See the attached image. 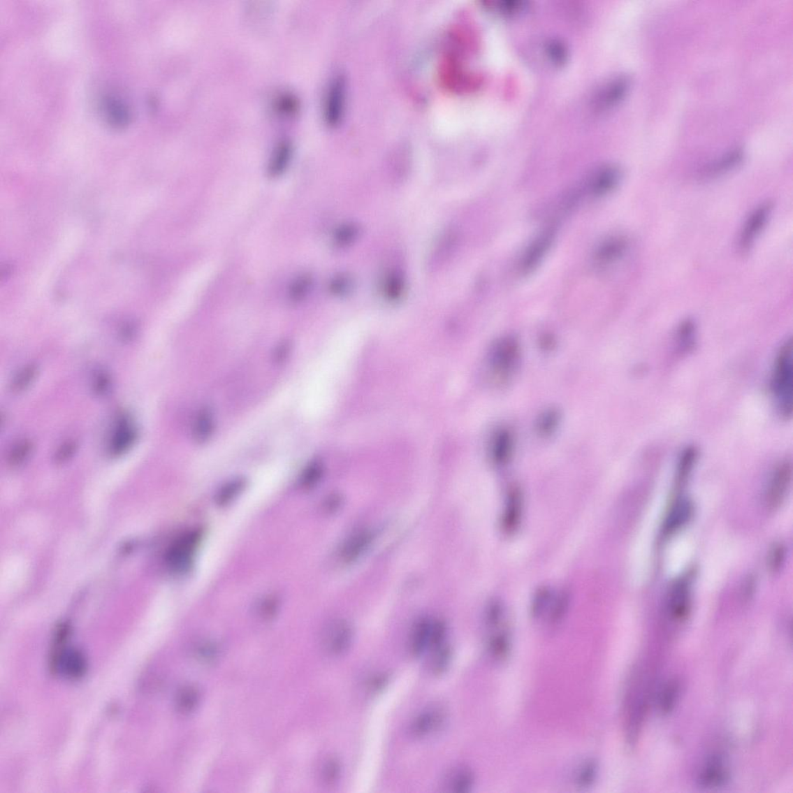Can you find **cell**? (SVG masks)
<instances>
[{
	"instance_id": "6da1fadb",
	"label": "cell",
	"mask_w": 793,
	"mask_h": 793,
	"mask_svg": "<svg viewBox=\"0 0 793 793\" xmlns=\"http://www.w3.org/2000/svg\"><path fill=\"white\" fill-rule=\"evenodd\" d=\"M792 345L789 340L777 356L771 378V391L777 408L787 418L792 412Z\"/></svg>"
},
{
	"instance_id": "7a4b0ae2",
	"label": "cell",
	"mask_w": 793,
	"mask_h": 793,
	"mask_svg": "<svg viewBox=\"0 0 793 793\" xmlns=\"http://www.w3.org/2000/svg\"><path fill=\"white\" fill-rule=\"evenodd\" d=\"M519 357V347L516 340L504 338L493 347L490 364L492 372L499 379H506L516 368Z\"/></svg>"
},
{
	"instance_id": "3957f363",
	"label": "cell",
	"mask_w": 793,
	"mask_h": 793,
	"mask_svg": "<svg viewBox=\"0 0 793 793\" xmlns=\"http://www.w3.org/2000/svg\"><path fill=\"white\" fill-rule=\"evenodd\" d=\"M52 656L51 667L57 674L77 680L87 671V662L80 650L57 646Z\"/></svg>"
},
{
	"instance_id": "277c9868",
	"label": "cell",
	"mask_w": 793,
	"mask_h": 793,
	"mask_svg": "<svg viewBox=\"0 0 793 793\" xmlns=\"http://www.w3.org/2000/svg\"><path fill=\"white\" fill-rule=\"evenodd\" d=\"M771 211L773 205L766 203L757 207L750 214L740 234L739 245L741 252H747L753 246L755 240L767 225Z\"/></svg>"
},
{
	"instance_id": "5b68a950",
	"label": "cell",
	"mask_w": 793,
	"mask_h": 793,
	"mask_svg": "<svg viewBox=\"0 0 793 793\" xmlns=\"http://www.w3.org/2000/svg\"><path fill=\"white\" fill-rule=\"evenodd\" d=\"M353 636L351 625L345 620H335L326 628L321 636V646L328 654L340 655L351 646Z\"/></svg>"
},
{
	"instance_id": "8992f818",
	"label": "cell",
	"mask_w": 793,
	"mask_h": 793,
	"mask_svg": "<svg viewBox=\"0 0 793 793\" xmlns=\"http://www.w3.org/2000/svg\"><path fill=\"white\" fill-rule=\"evenodd\" d=\"M199 539L198 532H191L176 540L168 550L166 556L168 565L175 571L187 569Z\"/></svg>"
},
{
	"instance_id": "52a82bcc",
	"label": "cell",
	"mask_w": 793,
	"mask_h": 793,
	"mask_svg": "<svg viewBox=\"0 0 793 793\" xmlns=\"http://www.w3.org/2000/svg\"><path fill=\"white\" fill-rule=\"evenodd\" d=\"M445 720V711L439 706L430 707L420 713L414 719L410 727L413 737L423 739L437 732L444 725Z\"/></svg>"
},
{
	"instance_id": "ba28073f",
	"label": "cell",
	"mask_w": 793,
	"mask_h": 793,
	"mask_svg": "<svg viewBox=\"0 0 793 793\" xmlns=\"http://www.w3.org/2000/svg\"><path fill=\"white\" fill-rule=\"evenodd\" d=\"M792 469L789 463H782L771 476L766 492V502L771 508L780 505L788 491Z\"/></svg>"
},
{
	"instance_id": "9c48e42d",
	"label": "cell",
	"mask_w": 793,
	"mask_h": 793,
	"mask_svg": "<svg viewBox=\"0 0 793 793\" xmlns=\"http://www.w3.org/2000/svg\"><path fill=\"white\" fill-rule=\"evenodd\" d=\"M690 588L687 579L677 581L671 588L668 598V611L674 619H683L690 610Z\"/></svg>"
},
{
	"instance_id": "30bf717a",
	"label": "cell",
	"mask_w": 793,
	"mask_h": 793,
	"mask_svg": "<svg viewBox=\"0 0 793 793\" xmlns=\"http://www.w3.org/2000/svg\"><path fill=\"white\" fill-rule=\"evenodd\" d=\"M630 87V80L626 76L613 78L599 92L596 99L598 109L605 110L618 104L626 95Z\"/></svg>"
},
{
	"instance_id": "8fae6325",
	"label": "cell",
	"mask_w": 793,
	"mask_h": 793,
	"mask_svg": "<svg viewBox=\"0 0 793 793\" xmlns=\"http://www.w3.org/2000/svg\"><path fill=\"white\" fill-rule=\"evenodd\" d=\"M729 778V771L720 758H713L700 771L698 782L705 788H715L725 784Z\"/></svg>"
},
{
	"instance_id": "7c38bea8",
	"label": "cell",
	"mask_w": 793,
	"mask_h": 793,
	"mask_svg": "<svg viewBox=\"0 0 793 793\" xmlns=\"http://www.w3.org/2000/svg\"><path fill=\"white\" fill-rule=\"evenodd\" d=\"M621 177L620 170L616 166H605L598 169L590 177L589 187L595 195L606 194L616 188Z\"/></svg>"
},
{
	"instance_id": "4fadbf2b",
	"label": "cell",
	"mask_w": 793,
	"mask_h": 793,
	"mask_svg": "<svg viewBox=\"0 0 793 793\" xmlns=\"http://www.w3.org/2000/svg\"><path fill=\"white\" fill-rule=\"evenodd\" d=\"M692 514V504L689 500L685 498L678 500L668 514L664 523V534L669 535L680 530L688 523Z\"/></svg>"
},
{
	"instance_id": "5bb4252c",
	"label": "cell",
	"mask_w": 793,
	"mask_h": 793,
	"mask_svg": "<svg viewBox=\"0 0 793 793\" xmlns=\"http://www.w3.org/2000/svg\"><path fill=\"white\" fill-rule=\"evenodd\" d=\"M373 538V534L368 531H362L354 534L344 543L341 549L342 560L347 563L358 560L370 547Z\"/></svg>"
},
{
	"instance_id": "9a60e30c",
	"label": "cell",
	"mask_w": 793,
	"mask_h": 793,
	"mask_svg": "<svg viewBox=\"0 0 793 793\" xmlns=\"http://www.w3.org/2000/svg\"><path fill=\"white\" fill-rule=\"evenodd\" d=\"M344 82L335 80L328 92L326 101V119L330 125L337 124L340 119L344 105Z\"/></svg>"
},
{
	"instance_id": "2e32d148",
	"label": "cell",
	"mask_w": 793,
	"mask_h": 793,
	"mask_svg": "<svg viewBox=\"0 0 793 793\" xmlns=\"http://www.w3.org/2000/svg\"><path fill=\"white\" fill-rule=\"evenodd\" d=\"M432 621L421 618L414 625L409 640V651L414 657L423 655L430 646Z\"/></svg>"
},
{
	"instance_id": "e0dca14e",
	"label": "cell",
	"mask_w": 793,
	"mask_h": 793,
	"mask_svg": "<svg viewBox=\"0 0 793 793\" xmlns=\"http://www.w3.org/2000/svg\"><path fill=\"white\" fill-rule=\"evenodd\" d=\"M136 434L137 433L131 425L126 420L121 421L110 442V454L119 456L126 453L133 445L137 437Z\"/></svg>"
},
{
	"instance_id": "ac0fdd59",
	"label": "cell",
	"mask_w": 793,
	"mask_h": 793,
	"mask_svg": "<svg viewBox=\"0 0 793 793\" xmlns=\"http://www.w3.org/2000/svg\"><path fill=\"white\" fill-rule=\"evenodd\" d=\"M627 249V242L625 239L613 238L607 240L599 247L595 259L599 264L606 265L623 259Z\"/></svg>"
},
{
	"instance_id": "d6986e66",
	"label": "cell",
	"mask_w": 793,
	"mask_h": 793,
	"mask_svg": "<svg viewBox=\"0 0 793 793\" xmlns=\"http://www.w3.org/2000/svg\"><path fill=\"white\" fill-rule=\"evenodd\" d=\"M521 510H523V497H521V493L516 488L511 489L508 497H507L506 507L502 518V525L504 531L511 532L516 530L519 523Z\"/></svg>"
},
{
	"instance_id": "ffe728a7",
	"label": "cell",
	"mask_w": 793,
	"mask_h": 793,
	"mask_svg": "<svg viewBox=\"0 0 793 793\" xmlns=\"http://www.w3.org/2000/svg\"><path fill=\"white\" fill-rule=\"evenodd\" d=\"M742 159L743 152L739 148L733 150L732 152L725 154L705 168L703 171V176L705 178H713L722 175L739 166Z\"/></svg>"
},
{
	"instance_id": "44dd1931",
	"label": "cell",
	"mask_w": 793,
	"mask_h": 793,
	"mask_svg": "<svg viewBox=\"0 0 793 793\" xmlns=\"http://www.w3.org/2000/svg\"><path fill=\"white\" fill-rule=\"evenodd\" d=\"M474 782L472 771L465 767H459L452 770L446 776L445 787L449 792L463 793L472 788Z\"/></svg>"
},
{
	"instance_id": "7402d4cb",
	"label": "cell",
	"mask_w": 793,
	"mask_h": 793,
	"mask_svg": "<svg viewBox=\"0 0 793 793\" xmlns=\"http://www.w3.org/2000/svg\"><path fill=\"white\" fill-rule=\"evenodd\" d=\"M552 240L553 233L547 231L541 234L537 240L532 242L524 256L523 263H521L523 270H530L537 265L541 257L544 256L549 245H551Z\"/></svg>"
},
{
	"instance_id": "603a6c76",
	"label": "cell",
	"mask_w": 793,
	"mask_h": 793,
	"mask_svg": "<svg viewBox=\"0 0 793 793\" xmlns=\"http://www.w3.org/2000/svg\"><path fill=\"white\" fill-rule=\"evenodd\" d=\"M512 448L511 434L507 431L499 432L493 439L490 454L493 461L502 465L509 459Z\"/></svg>"
},
{
	"instance_id": "cb8c5ba5",
	"label": "cell",
	"mask_w": 793,
	"mask_h": 793,
	"mask_svg": "<svg viewBox=\"0 0 793 793\" xmlns=\"http://www.w3.org/2000/svg\"><path fill=\"white\" fill-rule=\"evenodd\" d=\"M432 654L430 661V669L435 675L444 674L451 662L453 652L450 646L442 644L432 649Z\"/></svg>"
},
{
	"instance_id": "d4e9b609",
	"label": "cell",
	"mask_w": 793,
	"mask_h": 793,
	"mask_svg": "<svg viewBox=\"0 0 793 793\" xmlns=\"http://www.w3.org/2000/svg\"><path fill=\"white\" fill-rule=\"evenodd\" d=\"M291 157V148L287 143H283L278 146L270 163L268 170L270 175L272 177L281 175L287 168Z\"/></svg>"
},
{
	"instance_id": "484cf974",
	"label": "cell",
	"mask_w": 793,
	"mask_h": 793,
	"mask_svg": "<svg viewBox=\"0 0 793 793\" xmlns=\"http://www.w3.org/2000/svg\"><path fill=\"white\" fill-rule=\"evenodd\" d=\"M213 431L212 413L209 409H204L200 412L194 427V438L196 441L203 444L208 440Z\"/></svg>"
},
{
	"instance_id": "4316f807",
	"label": "cell",
	"mask_w": 793,
	"mask_h": 793,
	"mask_svg": "<svg viewBox=\"0 0 793 793\" xmlns=\"http://www.w3.org/2000/svg\"><path fill=\"white\" fill-rule=\"evenodd\" d=\"M38 373V368L34 364H29V365L21 369L13 378L10 384L11 391L18 394V393L27 390L33 384Z\"/></svg>"
},
{
	"instance_id": "83f0119b",
	"label": "cell",
	"mask_w": 793,
	"mask_h": 793,
	"mask_svg": "<svg viewBox=\"0 0 793 793\" xmlns=\"http://www.w3.org/2000/svg\"><path fill=\"white\" fill-rule=\"evenodd\" d=\"M199 692L194 687H185L177 695L176 706L178 711L189 713L194 711L199 702Z\"/></svg>"
},
{
	"instance_id": "f1b7e54d",
	"label": "cell",
	"mask_w": 793,
	"mask_h": 793,
	"mask_svg": "<svg viewBox=\"0 0 793 793\" xmlns=\"http://www.w3.org/2000/svg\"><path fill=\"white\" fill-rule=\"evenodd\" d=\"M33 444L29 440H22L14 445L8 455V462L12 467H18L30 456Z\"/></svg>"
},
{
	"instance_id": "f546056e",
	"label": "cell",
	"mask_w": 793,
	"mask_h": 793,
	"mask_svg": "<svg viewBox=\"0 0 793 793\" xmlns=\"http://www.w3.org/2000/svg\"><path fill=\"white\" fill-rule=\"evenodd\" d=\"M312 284L311 277L302 275L292 283L289 292V299L293 303L301 301L308 293Z\"/></svg>"
},
{
	"instance_id": "4dcf8cb0",
	"label": "cell",
	"mask_w": 793,
	"mask_h": 793,
	"mask_svg": "<svg viewBox=\"0 0 793 793\" xmlns=\"http://www.w3.org/2000/svg\"><path fill=\"white\" fill-rule=\"evenodd\" d=\"M678 685L675 682H670L665 685L661 692L660 699V708L664 713H669L673 710L678 697Z\"/></svg>"
},
{
	"instance_id": "1f68e13d",
	"label": "cell",
	"mask_w": 793,
	"mask_h": 793,
	"mask_svg": "<svg viewBox=\"0 0 793 793\" xmlns=\"http://www.w3.org/2000/svg\"><path fill=\"white\" fill-rule=\"evenodd\" d=\"M194 653L196 658L200 661L212 662L217 658L219 648L215 643L204 641L198 643L194 648Z\"/></svg>"
},
{
	"instance_id": "d6a6232c",
	"label": "cell",
	"mask_w": 793,
	"mask_h": 793,
	"mask_svg": "<svg viewBox=\"0 0 793 793\" xmlns=\"http://www.w3.org/2000/svg\"><path fill=\"white\" fill-rule=\"evenodd\" d=\"M340 764L335 759L327 760L321 768V778L325 783L330 784L338 780L340 775Z\"/></svg>"
},
{
	"instance_id": "836d02e7",
	"label": "cell",
	"mask_w": 793,
	"mask_h": 793,
	"mask_svg": "<svg viewBox=\"0 0 793 793\" xmlns=\"http://www.w3.org/2000/svg\"><path fill=\"white\" fill-rule=\"evenodd\" d=\"M244 480H235L225 486V487L220 491L218 497L219 503L225 504L228 502L231 501L235 495L244 488Z\"/></svg>"
},
{
	"instance_id": "e575fe53",
	"label": "cell",
	"mask_w": 793,
	"mask_h": 793,
	"mask_svg": "<svg viewBox=\"0 0 793 793\" xmlns=\"http://www.w3.org/2000/svg\"><path fill=\"white\" fill-rule=\"evenodd\" d=\"M323 469L319 463H312L306 468L302 476V484L305 488L312 487L315 485L319 480Z\"/></svg>"
},
{
	"instance_id": "d590c367",
	"label": "cell",
	"mask_w": 793,
	"mask_h": 793,
	"mask_svg": "<svg viewBox=\"0 0 793 793\" xmlns=\"http://www.w3.org/2000/svg\"><path fill=\"white\" fill-rule=\"evenodd\" d=\"M358 233V228L354 224L342 226L335 233V241L340 246H346L352 242Z\"/></svg>"
},
{
	"instance_id": "8d00e7d4",
	"label": "cell",
	"mask_w": 793,
	"mask_h": 793,
	"mask_svg": "<svg viewBox=\"0 0 793 793\" xmlns=\"http://www.w3.org/2000/svg\"><path fill=\"white\" fill-rule=\"evenodd\" d=\"M386 282H387L385 287L386 295L391 299H398L401 296L404 288L402 277L394 274L391 275Z\"/></svg>"
},
{
	"instance_id": "74e56055",
	"label": "cell",
	"mask_w": 793,
	"mask_h": 793,
	"mask_svg": "<svg viewBox=\"0 0 793 793\" xmlns=\"http://www.w3.org/2000/svg\"><path fill=\"white\" fill-rule=\"evenodd\" d=\"M78 445L75 441H68L64 442L57 450L54 455V460L57 463H63L68 461L71 457L73 456L77 451Z\"/></svg>"
},
{
	"instance_id": "f35d334b",
	"label": "cell",
	"mask_w": 793,
	"mask_h": 793,
	"mask_svg": "<svg viewBox=\"0 0 793 793\" xmlns=\"http://www.w3.org/2000/svg\"><path fill=\"white\" fill-rule=\"evenodd\" d=\"M547 54L552 61L555 64H560L565 61L566 49L564 48L559 42L553 41L550 43L546 48Z\"/></svg>"
},
{
	"instance_id": "ab89813d",
	"label": "cell",
	"mask_w": 793,
	"mask_h": 793,
	"mask_svg": "<svg viewBox=\"0 0 793 793\" xmlns=\"http://www.w3.org/2000/svg\"><path fill=\"white\" fill-rule=\"evenodd\" d=\"M784 548L781 545H776L769 554V567L776 570L780 569L784 560Z\"/></svg>"
},
{
	"instance_id": "60d3db41",
	"label": "cell",
	"mask_w": 793,
	"mask_h": 793,
	"mask_svg": "<svg viewBox=\"0 0 793 793\" xmlns=\"http://www.w3.org/2000/svg\"><path fill=\"white\" fill-rule=\"evenodd\" d=\"M557 423V414L555 412H548L544 416L541 418L539 421V428L541 433H549L553 430L554 426Z\"/></svg>"
},
{
	"instance_id": "b9f144b4",
	"label": "cell",
	"mask_w": 793,
	"mask_h": 793,
	"mask_svg": "<svg viewBox=\"0 0 793 793\" xmlns=\"http://www.w3.org/2000/svg\"><path fill=\"white\" fill-rule=\"evenodd\" d=\"M350 288V282L346 277H338L331 283V290L335 294H344Z\"/></svg>"
},
{
	"instance_id": "7bdbcfd3",
	"label": "cell",
	"mask_w": 793,
	"mask_h": 793,
	"mask_svg": "<svg viewBox=\"0 0 793 793\" xmlns=\"http://www.w3.org/2000/svg\"><path fill=\"white\" fill-rule=\"evenodd\" d=\"M110 385L109 378L105 375H99L94 384V389L98 394H103Z\"/></svg>"
}]
</instances>
